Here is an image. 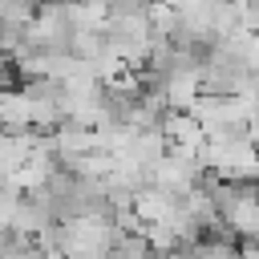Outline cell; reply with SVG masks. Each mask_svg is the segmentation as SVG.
<instances>
[{"instance_id":"9","label":"cell","mask_w":259,"mask_h":259,"mask_svg":"<svg viewBox=\"0 0 259 259\" xmlns=\"http://www.w3.org/2000/svg\"><path fill=\"white\" fill-rule=\"evenodd\" d=\"M243 8H247V28L259 32V0H243Z\"/></svg>"},{"instance_id":"8","label":"cell","mask_w":259,"mask_h":259,"mask_svg":"<svg viewBox=\"0 0 259 259\" xmlns=\"http://www.w3.org/2000/svg\"><path fill=\"white\" fill-rule=\"evenodd\" d=\"M239 259H259V239H239Z\"/></svg>"},{"instance_id":"1","label":"cell","mask_w":259,"mask_h":259,"mask_svg":"<svg viewBox=\"0 0 259 259\" xmlns=\"http://www.w3.org/2000/svg\"><path fill=\"white\" fill-rule=\"evenodd\" d=\"M49 138H53L57 162H61L65 170H73L81 158H89V154L97 150V134H93L89 125H81V121H65V125H57Z\"/></svg>"},{"instance_id":"7","label":"cell","mask_w":259,"mask_h":259,"mask_svg":"<svg viewBox=\"0 0 259 259\" xmlns=\"http://www.w3.org/2000/svg\"><path fill=\"white\" fill-rule=\"evenodd\" d=\"M36 4L40 0H0V24H24L36 16Z\"/></svg>"},{"instance_id":"2","label":"cell","mask_w":259,"mask_h":259,"mask_svg":"<svg viewBox=\"0 0 259 259\" xmlns=\"http://www.w3.org/2000/svg\"><path fill=\"white\" fill-rule=\"evenodd\" d=\"M223 223L235 239H259V182H243V194L223 214Z\"/></svg>"},{"instance_id":"5","label":"cell","mask_w":259,"mask_h":259,"mask_svg":"<svg viewBox=\"0 0 259 259\" xmlns=\"http://www.w3.org/2000/svg\"><path fill=\"white\" fill-rule=\"evenodd\" d=\"M178 202H182V194H174V190H162V186L146 182V186L138 190L134 210L142 214V223H166V219L178 210Z\"/></svg>"},{"instance_id":"6","label":"cell","mask_w":259,"mask_h":259,"mask_svg":"<svg viewBox=\"0 0 259 259\" xmlns=\"http://www.w3.org/2000/svg\"><path fill=\"white\" fill-rule=\"evenodd\" d=\"M69 16L77 32H105L109 28V0H69Z\"/></svg>"},{"instance_id":"3","label":"cell","mask_w":259,"mask_h":259,"mask_svg":"<svg viewBox=\"0 0 259 259\" xmlns=\"http://www.w3.org/2000/svg\"><path fill=\"white\" fill-rule=\"evenodd\" d=\"M0 121L4 130L20 134V130H36V117H32V97L24 85H8L4 97H0Z\"/></svg>"},{"instance_id":"4","label":"cell","mask_w":259,"mask_h":259,"mask_svg":"<svg viewBox=\"0 0 259 259\" xmlns=\"http://www.w3.org/2000/svg\"><path fill=\"white\" fill-rule=\"evenodd\" d=\"M170 154V138H166V130L162 125H154V130H138V138H134V146L121 154V158H134L138 166H146L150 174L162 166V158Z\"/></svg>"}]
</instances>
